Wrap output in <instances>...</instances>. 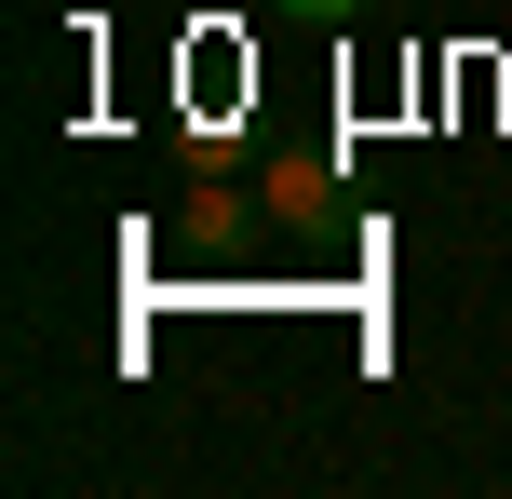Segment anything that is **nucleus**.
<instances>
[{"mask_svg":"<svg viewBox=\"0 0 512 499\" xmlns=\"http://www.w3.org/2000/svg\"><path fill=\"white\" fill-rule=\"evenodd\" d=\"M283 14H310V27H351V14H364V0H283Z\"/></svg>","mask_w":512,"mask_h":499,"instance_id":"f257e3e1","label":"nucleus"}]
</instances>
